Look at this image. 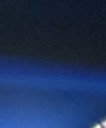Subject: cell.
<instances>
[{"label": "cell", "instance_id": "6da1fadb", "mask_svg": "<svg viewBox=\"0 0 106 128\" xmlns=\"http://www.w3.org/2000/svg\"><path fill=\"white\" fill-rule=\"evenodd\" d=\"M93 128H103V126H102V125H96V126L93 127Z\"/></svg>", "mask_w": 106, "mask_h": 128}]
</instances>
